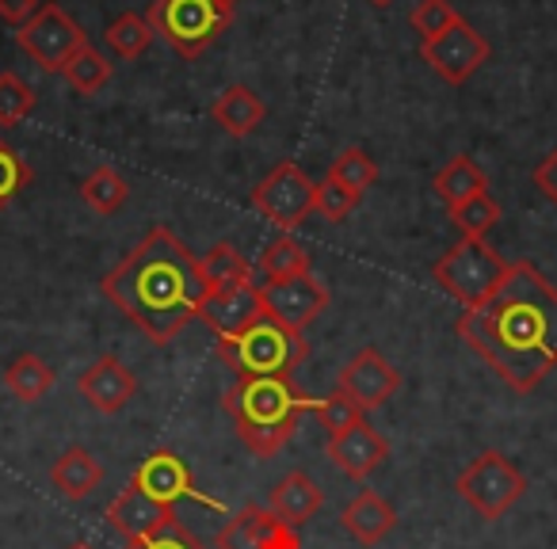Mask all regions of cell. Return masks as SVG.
<instances>
[{
  "label": "cell",
  "instance_id": "6da1fadb",
  "mask_svg": "<svg viewBox=\"0 0 557 549\" xmlns=\"http://www.w3.org/2000/svg\"><path fill=\"white\" fill-rule=\"evenodd\" d=\"M455 333L516 394H531L557 371V287L531 260H516L488 302L462 310Z\"/></svg>",
  "mask_w": 557,
  "mask_h": 549
},
{
  "label": "cell",
  "instance_id": "7a4b0ae2",
  "mask_svg": "<svg viewBox=\"0 0 557 549\" xmlns=\"http://www.w3.org/2000/svg\"><path fill=\"white\" fill-rule=\"evenodd\" d=\"M100 290L123 317L141 328L149 344L164 348L199 317L207 279L199 255L187 252V245L169 225H153L134 245V252L103 275Z\"/></svg>",
  "mask_w": 557,
  "mask_h": 549
},
{
  "label": "cell",
  "instance_id": "3957f363",
  "mask_svg": "<svg viewBox=\"0 0 557 549\" xmlns=\"http://www.w3.org/2000/svg\"><path fill=\"white\" fill-rule=\"evenodd\" d=\"M313 397L295 378H237L222 397V409L230 412L237 439L256 458H275L295 439L302 416L313 412Z\"/></svg>",
  "mask_w": 557,
  "mask_h": 549
},
{
  "label": "cell",
  "instance_id": "277c9868",
  "mask_svg": "<svg viewBox=\"0 0 557 549\" xmlns=\"http://www.w3.org/2000/svg\"><path fill=\"white\" fill-rule=\"evenodd\" d=\"M218 359L237 378H295L298 366L310 359V340L263 313L245 333L218 340Z\"/></svg>",
  "mask_w": 557,
  "mask_h": 549
},
{
  "label": "cell",
  "instance_id": "5b68a950",
  "mask_svg": "<svg viewBox=\"0 0 557 549\" xmlns=\"http://www.w3.org/2000/svg\"><path fill=\"white\" fill-rule=\"evenodd\" d=\"M511 263L488 245L485 237H462L455 248L435 260L432 279L440 283V290H447L455 302H462L466 310L488 302L500 290V283L508 279Z\"/></svg>",
  "mask_w": 557,
  "mask_h": 549
},
{
  "label": "cell",
  "instance_id": "8992f818",
  "mask_svg": "<svg viewBox=\"0 0 557 549\" xmlns=\"http://www.w3.org/2000/svg\"><path fill=\"white\" fill-rule=\"evenodd\" d=\"M146 20L180 58H199L230 32L233 9L222 0H149Z\"/></svg>",
  "mask_w": 557,
  "mask_h": 549
},
{
  "label": "cell",
  "instance_id": "52a82bcc",
  "mask_svg": "<svg viewBox=\"0 0 557 549\" xmlns=\"http://www.w3.org/2000/svg\"><path fill=\"white\" fill-rule=\"evenodd\" d=\"M455 492L478 511L481 519L496 523L504 519L527 492V477L523 470L511 465V458H504L500 450H485L478 454L455 481Z\"/></svg>",
  "mask_w": 557,
  "mask_h": 549
},
{
  "label": "cell",
  "instance_id": "ba28073f",
  "mask_svg": "<svg viewBox=\"0 0 557 549\" xmlns=\"http://www.w3.org/2000/svg\"><path fill=\"white\" fill-rule=\"evenodd\" d=\"M313 191L318 179H310L298 161H278L260 184L252 187V210L271 222L278 233H295L313 214Z\"/></svg>",
  "mask_w": 557,
  "mask_h": 549
},
{
  "label": "cell",
  "instance_id": "9c48e42d",
  "mask_svg": "<svg viewBox=\"0 0 557 549\" xmlns=\"http://www.w3.org/2000/svg\"><path fill=\"white\" fill-rule=\"evenodd\" d=\"M16 42L42 73H62L81 47H88V35L81 24L58 4H42L32 20L16 32Z\"/></svg>",
  "mask_w": 557,
  "mask_h": 549
},
{
  "label": "cell",
  "instance_id": "30bf717a",
  "mask_svg": "<svg viewBox=\"0 0 557 549\" xmlns=\"http://www.w3.org/2000/svg\"><path fill=\"white\" fill-rule=\"evenodd\" d=\"M131 485L138 488V492L153 496L157 503H169V508H176L180 500H195L210 511H225L222 500H214V496H207L199 485H195L184 458L172 454V450H153V454L141 458L138 470L131 473Z\"/></svg>",
  "mask_w": 557,
  "mask_h": 549
},
{
  "label": "cell",
  "instance_id": "8fae6325",
  "mask_svg": "<svg viewBox=\"0 0 557 549\" xmlns=\"http://www.w3.org/2000/svg\"><path fill=\"white\" fill-rule=\"evenodd\" d=\"M260 302L271 321L306 333L329 310V287L310 271V275H295V279L260 283Z\"/></svg>",
  "mask_w": 557,
  "mask_h": 549
},
{
  "label": "cell",
  "instance_id": "7c38bea8",
  "mask_svg": "<svg viewBox=\"0 0 557 549\" xmlns=\"http://www.w3.org/2000/svg\"><path fill=\"white\" fill-rule=\"evenodd\" d=\"M488 54H493L488 42L481 39L466 20H458L455 27H447L440 39L420 42V58H424L447 85H466V80L488 62Z\"/></svg>",
  "mask_w": 557,
  "mask_h": 549
},
{
  "label": "cell",
  "instance_id": "4fadbf2b",
  "mask_svg": "<svg viewBox=\"0 0 557 549\" xmlns=\"http://www.w3.org/2000/svg\"><path fill=\"white\" fill-rule=\"evenodd\" d=\"M336 389L348 394L363 412H374L397 397V389H401V374L394 371V363H389L379 348H359L356 355L348 359V366L341 371Z\"/></svg>",
  "mask_w": 557,
  "mask_h": 549
},
{
  "label": "cell",
  "instance_id": "5bb4252c",
  "mask_svg": "<svg viewBox=\"0 0 557 549\" xmlns=\"http://www.w3.org/2000/svg\"><path fill=\"white\" fill-rule=\"evenodd\" d=\"M77 394L85 397L88 409H96L100 416H119L126 404L138 397V378L119 355H96L92 363L81 371Z\"/></svg>",
  "mask_w": 557,
  "mask_h": 549
},
{
  "label": "cell",
  "instance_id": "9a60e30c",
  "mask_svg": "<svg viewBox=\"0 0 557 549\" xmlns=\"http://www.w3.org/2000/svg\"><path fill=\"white\" fill-rule=\"evenodd\" d=\"M325 454L344 477L351 481H367L371 473H379L389 458V442L379 427H371V420H359L356 427L341 435H329Z\"/></svg>",
  "mask_w": 557,
  "mask_h": 549
},
{
  "label": "cell",
  "instance_id": "2e32d148",
  "mask_svg": "<svg viewBox=\"0 0 557 549\" xmlns=\"http://www.w3.org/2000/svg\"><path fill=\"white\" fill-rule=\"evenodd\" d=\"M263 317V302H260V287L245 283V287H222V290H207L199 305V321L218 336V340H230V336L245 333L248 325Z\"/></svg>",
  "mask_w": 557,
  "mask_h": 549
},
{
  "label": "cell",
  "instance_id": "e0dca14e",
  "mask_svg": "<svg viewBox=\"0 0 557 549\" xmlns=\"http://www.w3.org/2000/svg\"><path fill=\"white\" fill-rule=\"evenodd\" d=\"M108 523H111V531L123 534L126 541H138V538H149V534L164 531V526L180 523V515H176V508L157 503L153 496L126 485L123 492L108 503Z\"/></svg>",
  "mask_w": 557,
  "mask_h": 549
},
{
  "label": "cell",
  "instance_id": "ac0fdd59",
  "mask_svg": "<svg viewBox=\"0 0 557 549\" xmlns=\"http://www.w3.org/2000/svg\"><path fill=\"white\" fill-rule=\"evenodd\" d=\"M321 508H325V488L302 470H290L287 477H278L268 492V511L287 526H295V531L310 523V519H318Z\"/></svg>",
  "mask_w": 557,
  "mask_h": 549
},
{
  "label": "cell",
  "instance_id": "d6986e66",
  "mask_svg": "<svg viewBox=\"0 0 557 549\" xmlns=\"http://www.w3.org/2000/svg\"><path fill=\"white\" fill-rule=\"evenodd\" d=\"M50 485H54V492L62 496V500L81 503L103 485V465L96 462L92 450L73 442V447H65L62 454L54 458V465H50Z\"/></svg>",
  "mask_w": 557,
  "mask_h": 549
},
{
  "label": "cell",
  "instance_id": "ffe728a7",
  "mask_svg": "<svg viewBox=\"0 0 557 549\" xmlns=\"http://www.w3.org/2000/svg\"><path fill=\"white\" fill-rule=\"evenodd\" d=\"M341 523L359 546H379V541H386L389 531L397 526V511L386 496H379L374 488H363V492L341 511Z\"/></svg>",
  "mask_w": 557,
  "mask_h": 549
},
{
  "label": "cell",
  "instance_id": "44dd1931",
  "mask_svg": "<svg viewBox=\"0 0 557 549\" xmlns=\"http://www.w3.org/2000/svg\"><path fill=\"white\" fill-rule=\"evenodd\" d=\"M263 115H268L263 100L245 85H230L214 100V108H210V118H214L230 138H248V134H256L263 123Z\"/></svg>",
  "mask_w": 557,
  "mask_h": 549
},
{
  "label": "cell",
  "instance_id": "7402d4cb",
  "mask_svg": "<svg viewBox=\"0 0 557 549\" xmlns=\"http://www.w3.org/2000/svg\"><path fill=\"white\" fill-rule=\"evenodd\" d=\"M432 187H435V195L447 202V207H458V202L473 199V195H485L488 191V176L470 153H458V157H450L440 172H435Z\"/></svg>",
  "mask_w": 557,
  "mask_h": 549
},
{
  "label": "cell",
  "instance_id": "603a6c76",
  "mask_svg": "<svg viewBox=\"0 0 557 549\" xmlns=\"http://www.w3.org/2000/svg\"><path fill=\"white\" fill-rule=\"evenodd\" d=\"M54 382H58L54 366H50L42 355H35V351H24V355H16L9 366H4V386H9L12 397L24 404L42 401V397L54 389Z\"/></svg>",
  "mask_w": 557,
  "mask_h": 549
},
{
  "label": "cell",
  "instance_id": "cb8c5ba5",
  "mask_svg": "<svg viewBox=\"0 0 557 549\" xmlns=\"http://www.w3.org/2000/svg\"><path fill=\"white\" fill-rule=\"evenodd\" d=\"M313 260L302 248V240H295L290 233H278L268 248L256 260V271L263 275V283H278V279H295V275H310Z\"/></svg>",
  "mask_w": 557,
  "mask_h": 549
},
{
  "label": "cell",
  "instance_id": "d4e9b609",
  "mask_svg": "<svg viewBox=\"0 0 557 549\" xmlns=\"http://www.w3.org/2000/svg\"><path fill=\"white\" fill-rule=\"evenodd\" d=\"M199 267H202V279H207V290L245 287L256 275V267L237 252V245H230V240H218L207 255H199Z\"/></svg>",
  "mask_w": 557,
  "mask_h": 549
},
{
  "label": "cell",
  "instance_id": "484cf974",
  "mask_svg": "<svg viewBox=\"0 0 557 549\" xmlns=\"http://www.w3.org/2000/svg\"><path fill=\"white\" fill-rule=\"evenodd\" d=\"M81 199H85L88 210L111 217V214H119V210L126 207V199H131V184L119 176V169H111V164H100V169L88 172L85 184H81Z\"/></svg>",
  "mask_w": 557,
  "mask_h": 549
},
{
  "label": "cell",
  "instance_id": "4316f807",
  "mask_svg": "<svg viewBox=\"0 0 557 549\" xmlns=\"http://www.w3.org/2000/svg\"><path fill=\"white\" fill-rule=\"evenodd\" d=\"M65 80H70V88L77 96H96L103 92V88L111 85V77H115V62H111L103 50H96L92 42L88 47H81L77 54H73V62L65 65Z\"/></svg>",
  "mask_w": 557,
  "mask_h": 549
},
{
  "label": "cell",
  "instance_id": "83f0119b",
  "mask_svg": "<svg viewBox=\"0 0 557 549\" xmlns=\"http://www.w3.org/2000/svg\"><path fill=\"white\" fill-rule=\"evenodd\" d=\"M329 179H336L341 187H348L351 195L363 199V195L379 184V164H374L371 153H363L359 146H348L333 157V164H329Z\"/></svg>",
  "mask_w": 557,
  "mask_h": 549
},
{
  "label": "cell",
  "instance_id": "f1b7e54d",
  "mask_svg": "<svg viewBox=\"0 0 557 549\" xmlns=\"http://www.w3.org/2000/svg\"><path fill=\"white\" fill-rule=\"evenodd\" d=\"M103 39H108L111 54L123 58V62H134V58L146 54L149 42H153V27H149V20L138 16V12H123L119 20H111Z\"/></svg>",
  "mask_w": 557,
  "mask_h": 549
},
{
  "label": "cell",
  "instance_id": "f546056e",
  "mask_svg": "<svg viewBox=\"0 0 557 549\" xmlns=\"http://www.w3.org/2000/svg\"><path fill=\"white\" fill-rule=\"evenodd\" d=\"M35 103H39V96H35V88L27 85L16 70L0 73V126H4V130L24 123L35 111Z\"/></svg>",
  "mask_w": 557,
  "mask_h": 549
},
{
  "label": "cell",
  "instance_id": "4dcf8cb0",
  "mask_svg": "<svg viewBox=\"0 0 557 549\" xmlns=\"http://www.w3.org/2000/svg\"><path fill=\"white\" fill-rule=\"evenodd\" d=\"M263 515H268V508H260V503H248V508H240L237 515H233L230 523L218 531L214 549H260Z\"/></svg>",
  "mask_w": 557,
  "mask_h": 549
},
{
  "label": "cell",
  "instance_id": "1f68e13d",
  "mask_svg": "<svg viewBox=\"0 0 557 549\" xmlns=\"http://www.w3.org/2000/svg\"><path fill=\"white\" fill-rule=\"evenodd\" d=\"M35 179V169L27 164V157L20 153L12 141L0 138V210L16 202L27 191V184Z\"/></svg>",
  "mask_w": 557,
  "mask_h": 549
},
{
  "label": "cell",
  "instance_id": "d6a6232c",
  "mask_svg": "<svg viewBox=\"0 0 557 549\" xmlns=\"http://www.w3.org/2000/svg\"><path fill=\"white\" fill-rule=\"evenodd\" d=\"M450 222L462 229V237H485L496 222H500V202L493 195H473V199L450 207Z\"/></svg>",
  "mask_w": 557,
  "mask_h": 549
},
{
  "label": "cell",
  "instance_id": "836d02e7",
  "mask_svg": "<svg viewBox=\"0 0 557 549\" xmlns=\"http://www.w3.org/2000/svg\"><path fill=\"white\" fill-rule=\"evenodd\" d=\"M313 416H318V424L325 427L329 435H341V432H348V427H356L359 420H367V412L359 409L348 394L336 389V394L321 397V401L313 404Z\"/></svg>",
  "mask_w": 557,
  "mask_h": 549
},
{
  "label": "cell",
  "instance_id": "e575fe53",
  "mask_svg": "<svg viewBox=\"0 0 557 549\" xmlns=\"http://www.w3.org/2000/svg\"><path fill=\"white\" fill-rule=\"evenodd\" d=\"M458 20L462 16H458V9L450 0H420L417 9H412L409 24H412V32H420V42H428V39H440Z\"/></svg>",
  "mask_w": 557,
  "mask_h": 549
},
{
  "label": "cell",
  "instance_id": "d590c367",
  "mask_svg": "<svg viewBox=\"0 0 557 549\" xmlns=\"http://www.w3.org/2000/svg\"><path fill=\"white\" fill-rule=\"evenodd\" d=\"M359 195H351L348 187H341L336 179H318V191H313V214H321L325 222H344L348 214H356Z\"/></svg>",
  "mask_w": 557,
  "mask_h": 549
},
{
  "label": "cell",
  "instance_id": "8d00e7d4",
  "mask_svg": "<svg viewBox=\"0 0 557 549\" xmlns=\"http://www.w3.org/2000/svg\"><path fill=\"white\" fill-rule=\"evenodd\" d=\"M123 549H202V541L195 538L184 523H172V526H164V531L149 534V538L126 541Z\"/></svg>",
  "mask_w": 557,
  "mask_h": 549
},
{
  "label": "cell",
  "instance_id": "74e56055",
  "mask_svg": "<svg viewBox=\"0 0 557 549\" xmlns=\"http://www.w3.org/2000/svg\"><path fill=\"white\" fill-rule=\"evenodd\" d=\"M260 549H302V538H298L295 526H287L268 511L260 526Z\"/></svg>",
  "mask_w": 557,
  "mask_h": 549
},
{
  "label": "cell",
  "instance_id": "f35d334b",
  "mask_svg": "<svg viewBox=\"0 0 557 549\" xmlns=\"http://www.w3.org/2000/svg\"><path fill=\"white\" fill-rule=\"evenodd\" d=\"M531 179H534V187H539V191L557 207V146H554V153H546L539 164H534Z\"/></svg>",
  "mask_w": 557,
  "mask_h": 549
},
{
  "label": "cell",
  "instance_id": "ab89813d",
  "mask_svg": "<svg viewBox=\"0 0 557 549\" xmlns=\"http://www.w3.org/2000/svg\"><path fill=\"white\" fill-rule=\"evenodd\" d=\"M39 9H42L39 0H0V20H4V24L24 27Z\"/></svg>",
  "mask_w": 557,
  "mask_h": 549
},
{
  "label": "cell",
  "instance_id": "60d3db41",
  "mask_svg": "<svg viewBox=\"0 0 557 549\" xmlns=\"http://www.w3.org/2000/svg\"><path fill=\"white\" fill-rule=\"evenodd\" d=\"M374 9H389V4H394V0H371Z\"/></svg>",
  "mask_w": 557,
  "mask_h": 549
},
{
  "label": "cell",
  "instance_id": "b9f144b4",
  "mask_svg": "<svg viewBox=\"0 0 557 549\" xmlns=\"http://www.w3.org/2000/svg\"><path fill=\"white\" fill-rule=\"evenodd\" d=\"M65 549H92V546H85V541H73V546H65Z\"/></svg>",
  "mask_w": 557,
  "mask_h": 549
},
{
  "label": "cell",
  "instance_id": "7bdbcfd3",
  "mask_svg": "<svg viewBox=\"0 0 557 549\" xmlns=\"http://www.w3.org/2000/svg\"><path fill=\"white\" fill-rule=\"evenodd\" d=\"M222 4H225V9H237V0H222Z\"/></svg>",
  "mask_w": 557,
  "mask_h": 549
}]
</instances>
